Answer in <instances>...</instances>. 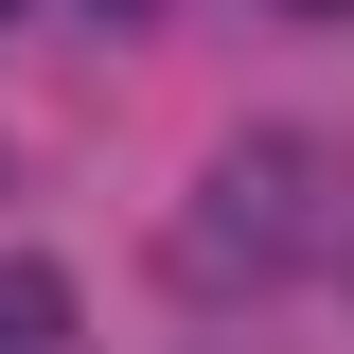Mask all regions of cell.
I'll return each instance as SVG.
<instances>
[{"mask_svg": "<svg viewBox=\"0 0 354 354\" xmlns=\"http://www.w3.org/2000/svg\"><path fill=\"white\" fill-rule=\"evenodd\" d=\"M0 18H18V0H0Z\"/></svg>", "mask_w": 354, "mask_h": 354, "instance_id": "cell-4", "label": "cell"}, {"mask_svg": "<svg viewBox=\"0 0 354 354\" xmlns=\"http://www.w3.org/2000/svg\"><path fill=\"white\" fill-rule=\"evenodd\" d=\"M0 354H88L71 337V283H53L36 248H0Z\"/></svg>", "mask_w": 354, "mask_h": 354, "instance_id": "cell-2", "label": "cell"}, {"mask_svg": "<svg viewBox=\"0 0 354 354\" xmlns=\"http://www.w3.org/2000/svg\"><path fill=\"white\" fill-rule=\"evenodd\" d=\"M301 177H319V142H230V160H213V213L177 230V266H195V283L248 266V283H266V266L301 248Z\"/></svg>", "mask_w": 354, "mask_h": 354, "instance_id": "cell-1", "label": "cell"}, {"mask_svg": "<svg viewBox=\"0 0 354 354\" xmlns=\"http://www.w3.org/2000/svg\"><path fill=\"white\" fill-rule=\"evenodd\" d=\"M301 18H337V0H301Z\"/></svg>", "mask_w": 354, "mask_h": 354, "instance_id": "cell-3", "label": "cell"}]
</instances>
